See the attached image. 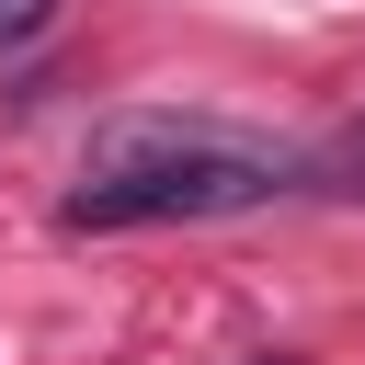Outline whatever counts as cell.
Returning <instances> with one entry per match:
<instances>
[{"label":"cell","instance_id":"2","mask_svg":"<svg viewBox=\"0 0 365 365\" xmlns=\"http://www.w3.org/2000/svg\"><path fill=\"white\" fill-rule=\"evenodd\" d=\"M308 194H342V205H365V114H342V125L308 148Z\"/></svg>","mask_w":365,"mask_h":365},{"label":"cell","instance_id":"4","mask_svg":"<svg viewBox=\"0 0 365 365\" xmlns=\"http://www.w3.org/2000/svg\"><path fill=\"white\" fill-rule=\"evenodd\" d=\"M251 365H285V354H251Z\"/></svg>","mask_w":365,"mask_h":365},{"label":"cell","instance_id":"3","mask_svg":"<svg viewBox=\"0 0 365 365\" xmlns=\"http://www.w3.org/2000/svg\"><path fill=\"white\" fill-rule=\"evenodd\" d=\"M46 23H57V0H0V57H11V46H34Z\"/></svg>","mask_w":365,"mask_h":365},{"label":"cell","instance_id":"1","mask_svg":"<svg viewBox=\"0 0 365 365\" xmlns=\"http://www.w3.org/2000/svg\"><path fill=\"white\" fill-rule=\"evenodd\" d=\"M274 194H308V148L228 125V114H103L68 182V228H205L251 217Z\"/></svg>","mask_w":365,"mask_h":365}]
</instances>
